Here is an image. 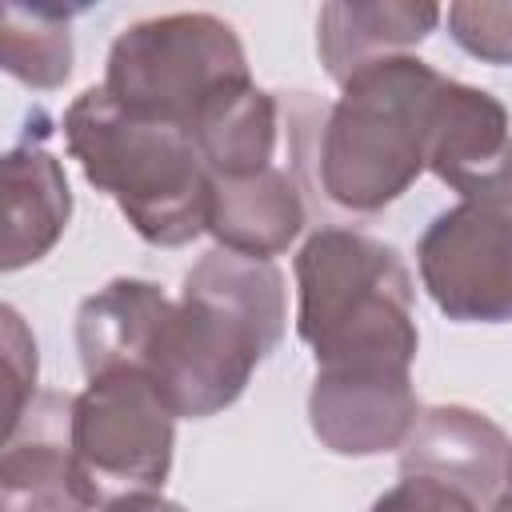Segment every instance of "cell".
<instances>
[{"instance_id": "obj_1", "label": "cell", "mask_w": 512, "mask_h": 512, "mask_svg": "<svg viewBox=\"0 0 512 512\" xmlns=\"http://www.w3.org/2000/svg\"><path fill=\"white\" fill-rule=\"evenodd\" d=\"M448 76L416 56H388L340 88L336 104H316L292 92L284 104L296 168H308L316 188L348 212H380L428 164L432 108Z\"/></svg>"}, {"instance_id": "obj_13", "label": "cell", "mask_w": 512, "mask_h": 512, "mask_svg": "<svg viewBox=\"0 0 512 512\" xmlns=\"http://www.w3.org/2000/svg\"><path fill=\"white\" fill-rule=\"evenodd\" d=\"M172 300L148 280H112L76 312V348L88 380L108 372H144Z\"/></svg>"}, {"instance_id": "obj_21", "label": "cell", "mask_w": 512, "mask_h": 512, "mask_svg": "<svg viewBox=\"0 0 512 512\" xmlns=\"http://www.w3.org/2000/svg\"><path fill=\"white\" fill-rule=\"evenodd\" d=\"M488 512H512V448H508V468H504V488Z\"/></svg>"}, {"instance_id": "obj_4", "label": "cell", "mask_w": 512, "mask_h": 512, "mask_svg": "<svg viewBox=\"0 0 512 512\" xmlns=\"http://www.w3.org/2000/svg\"><path fill=\"white\" fill-rule=\"evenodd\" d=\"M64 140L148 244L180 248L208 232L212 172L184 128L132 116L104 88H88L64 112Z\"/></svg>"}, {"instance_id": "obj_20", "label": "cell", "mask_w": 512, "mask_h": 512, "mask_svg": "<svg viewBox=\"0 0 512 512\" xmlns=\"http://www.w3.org/2000/svg\"><path fill=\"white\" fill-rule=\"evenodd\" d=\"M104 512H184V508H180V504L160 500L156 492H148V496H128V500H116V504H108Z\"/></svg>"}, {"instance_id": "obj_2", "label": "cell", "mask_w": 512, "mask_h": 512, "mask_svg": "<svg viewBox=\"0 0 512 512\" xmlns=\"http://www.w3.org/2000/svg\"><path fill=\"white\" fill-rule=\"evenodd\" d=\"M284 276L272 260L208 252L152 344L144 376L172 416L204 420L228 408L284 336Z\"/></svg>"}, {"instance_id": "obj_14", "label": "cell", "mask_w": 512, "mask_h": 512, "mask_svg": "<svg viewBox=\"0 0 512 512\" xmlns=\"http://www.w3.org/2000/svg\"><path fill=\"white\" fill-rule=\"evenodd\" d=\"M304 228V196L296 168H264L244 180H212L208 232L220 248L272 260Z\"/></svg>"}, {"instance_id": "obj_15", "label": "cell", "mask_w": 512, "mask_h": 512, "mask_svg": "<svg viewBox=\"0 0 512 512\" xmlns=\"http://www.w3.org/2000/svg\"><path fill=\"white\" fill-rule=\"evenodd\" d=\"M436 4H324L316 16V48L336 84L360 68L404 56L440 24Z\"/></svg>"}, {"instance_id": "obj_19", "label": "cell", "mask_w": 512, "mask_h": 512, "mask_svg": "<svg viewBox=\"0 0 512 512\" xmlns=\"http://www.w3.org/2000/svg\"><path fill=\"white\" fill-rule=\"evenodd\" d=\"M4 368H8V408H4V432L20 420V412L36 400V340L28 336L20 312L4 304Z\"/></svg>"}, {"instance_id": "obj_12", "label": "cell", "mask_w": 512, "mask_h": 512, "mask_svg": "<svg viewBox=\"0 0 512 512\" xmlns=\"http://www.w3.org/2000/svg\"><path fill=\"white\" fill-rule=\"evenodd\" d=\"M508 436L480 412L460 404H440L420 412L412 436L404 440L400 472L436 476L472 492L484 508L496 504L508 468Z\"/></svg>"}, {"instance_id": "obj_10", "label": "cell", "mask_w": 512, "mask_h": 512, "mask_svg": "<svg viewBox=\"0 0 512 512\" xmlns=\"http://www.w3.org/2000/svg\"><path fill=\"white\" fill-rule=\"evenodd\" d=\"M312 432L340 456H376L404 448L420 420L408 376L320 372L308 396Z\"/></svg>"}, {"instance_id": "obj_17", "label": "cell", "mask_w": 512, "mask_h": 512, "mask_svg": "<svg viewBox=\"0 0 512 512\" xmlns=\"http://www.w3.org/2000/svg\"><path fill=\"white\" fill-rule=\"evenodd\" d=\"M452 40L488 64H512V4H452Z\"/></svg>"}, {"instance_id": "obj_3", "label": "cell", "mask_w": 512, "mask_h": 512, "mask_svg": "<svg viewBox=\"0 0 512 512\" xmlns=\"http://www.w3.org/2000/svg\"><path fill=\"white\" fill-rule=\"evenodd\" d=\"M300 340L320 372L408 376L416 360L412 276L400 256L352 228H320L296 256Z\"/></svg>"}, {"instance_id": "obj_6", "label": "cell", "mask_w": 512, "mask_h": 512, "mask_svg": "<svg viewBox=\"0 0 512 512\" xmlns=\"http://www.w3.org/2000/svg\"><path fill=\"white\" fill-rule=\"evenodd\" d=\"M172 412L144 372L88 380L72 404V452L92 504L148 496L172 468Z\"/></svg>"}, {"instance_id": "obj_16", "label": "cell", "mask_w": 512, "mask_h": 512, "mask_svg": "<svg viewBox=\"0 0 512 512\" xmlns=\"http://www.w3.org/2000/svg\"><path fill=\"white\" fill-rule=\"evenodd\" d=\"M60 8H4V72L28 88L52 92L72 76V32Z\"/></svg>"}, {"instance_id": "obj_8", "label": "cell", "mask_w": 512, "mask_h": 512, "mask_svg": "<svg viewBox=\"0 0 512 512\" xmlns=\"http://www.w3.org/2000/svg\"><path fill=\"white\" fill-rule=\"evenodd\" d=\"M428 168L464 200L512 204V132L492 92L444 80L432 108Z\"/></svg>"}, {"instance_id": "obj_18", "label": "cell", "mask_w": 512, "mask_h": 512, "mask_svg": "<svg viewBox=\"0 0 512 512\" xmlns=\"http://www.w3.org/2000/svg\"><path fill=\"white\" fill-rule=\"evenodd\" d=\"M372 512H488L472 492L456 488V484H444L436 476H416V472H404L396 488H388Z\"/></svg>"}, {"instance_id": "obj_11", "label": "cell", "mask_w": 512, "mask_h": 512, "mask_svg": "<svg viewBox=\"0 0 512 512\" xmlns=\"http://www.w3.org/2000/svg\"><path fill=\"white\" fill-rule=\"evenodd\" d=\"M48 116L32 112L28 132L4 156V272L40 260L68 228L72 196L60 160L48 152Z\"/></svg>"}, {"instance_id": "obj_5", "label": "cell", "mask_w": 512, "mask_h": 512, "mask_svg": "<svg viewBox=\"0 0 512 512\" xmlns=\"http://www.w3.org/2000/svg\"><path fill=\"white\" fill-rule=\"evenodd\" d=\"M100 88L124 112L196 136L216 108L252 88V76L232 24L212 12H172L112 40Z\"/></svg>"}, {"instance_id": "obj_7", "label": "cell", "mask_w": 512, "mask_h": 512, "mask_svg": "<svg viewBox=\"0 0 512 512\" xmlns=\"http://www.w3.org/2000/svg\"><path fill=\"white\" fill-rule=\"evenodd\" d=\"M424 288L452 320H512V204L460 200L416 248Z\"/></svg>"}, {"instance_id": "obj_9", "label": "cell", "mask_w": 512, "mask_h": 512, "mask_svg": "<svg viewBox=\"0 0 512 512\" xmlns=\"http://www.w3.org/2000/svg\"><path fill=\"white\" fill-rule=\"evenodd\" d=\"M72 404L76 396L40 392L20 412V420L4 432V460H0L4 512H92L96 508L72 452Z\"/></svg>"}]
</instances>
